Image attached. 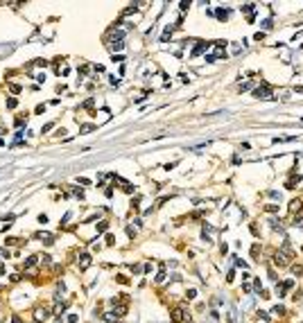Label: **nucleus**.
Segmentation results:
<instances>
[{"instance_id":"c756f323","label":"nucleus","mask_w":303,"mask_h":323,"mask_svg":"<svg viewBox=\"0 0 303 323\" xmlns=\"http://www.w3.org/2000/svg\"><path fill=\"white\" fill-rule=\"evenodd\" d=\"M9 91H12V95H21L23 86H18V84H12V86H9Z\"/></svg>"},{"instance_id":"423d86ee","label":"nucleus","mask_w":303,"mask_h":323,"mask_svg":"<svg viewBox=\"0 0 303 323\" xmlns=\"http://www.w3.org/2000/svg\"><path fill=\"white\" fill-rule=\"evenodd\" d=\"M224 50H226V43H224V41H217V43H215V50H213L211 56H213L215 61H217V59H226V52H224Z\"/></svg>"},{"instance_id":"de8ad7c7","label":"nucleus","mask_w":303,"mask_h":323,"mask_svg":"<svg viewBox=\"0 0 303 323\" xmlns=\"http://www.w3.org/2000/svg\"><path fill=\"white\" fill-rule=\"evenodd\" d=\"M66 321H68V323H77V321H79V316H77V314H70Z\"/></svg>"},{"instance_id":"6e6d98bb","label":"nucleus","mask_w":303,"mask_h":323,"mask_svg":"<svg viewBox=\"0 0 303 323\" xmlns=\"http://www.w3.org/2000/svg\"><path fill=\"white\" fill-rule=\"evenodd\" d=\"M59 323H61V321H59Z\"/></svg>"},{"instance_id":"393cba45","label":"nucleus","mask_w":303,"mask_h":323,"mask_svg":"<svg viewBox=\"0 0 303 323\" xmlns=\"http://www.w3.org/2000/svg\"><path fill=\"white\" fill-rule=\"evenodd\" d=\"M258 321H262V323H271L269 314H267V312H260V310H258Z\"/></svg>"},{"instance_id":"aec40b11","label":"nucleus","mask_w":303,"mask_h":323,"mask_svg":"<svg viewBox=\"0 0 303 323\" xmlns=\"http://www.w3.org/2000/svg\"><path fill=\"white\" fill-rule=\"evenodd\" d=\"M70 192H72V197H75V199H79V201H84V190H82V188H72Z\"/></svg>"},{"instance_id":"1a4fd4ad","label":"nucleus","mask_w":303,"mask_h":323,"mask_svg":"<svg viewBox=\"0 0 303 323\" xmlns=\"http://www.w3.org/2000/svg\"><path fill=\"white\" fill-rule=\"evenodd\" d=\"M301 181H303V176H301V174H290V179L285 181V188H290V190H292V188H296Z\"/></svg>"},{"instance_id":"c03bdc74","label":"nucleus","mask_w":303,"mask_h":323,"mask_svg":"<svg viewBox=\"0 0 303 323\" xmlns=\"http://www.w3.org/2000/svg\"><path fill=\"white\" fill-rule=\"evenodd\" d=\"M197 296V289H188L186 291V298H195Z\"/></svg>"},{"instance_id":"f704fd0d","label":"nucleus","mask_w":303,"mask_h":323,"mask_svg":"<svg viewBox=\"0 0 303 323\" xmlns=\"http://www.w3.org/2000/svg\"><path fill=\"white\" fill-rule=\"evenodd\" d=\"M88 72H91V68H88V66H82V68H79V77H86Z\"/></svg>"},{"instance_id":"f257e3e1","label":"nucleus","mask_w":303,"mask_h":323,"mask_svg":"<svg viewBox=\"0 0 303 323\" xmlns=\"http://www.w3.org/2000/svg\"><path fill=\"white\" fill-rule=\"evenodd\" d=\"M294 258V251H292V244H290V240H285L283 242V246L278 249V253L274 255V262L278 264V267H285V264H290V260Z\"/></svg>"},{"instance_id":"3c124183","label":"nucleus","mask_w":303,"mask_h":323,"mask_svg":"<svg viewBox=\"0 0 303 323\" xmlns=\"http://www.w3.org/2000/svg\"><path fill=\"white\" fill-rule=\"evenodd\" d=\"M7 244H21V240H18V237H9Z\"/></svg>"},{"instance_id":"4be33fe9","label":"nucleus","mask_w":303,"mask_h":323,"mask_svg":"<svg viewBox=\"0 0 303 323\" xmlns=\"http://www.w3.org/2000/svg\"><path fill=\"white\" fill-rule=\"evenodd\" d=\"M267 197L271 199V201H278V203H281V199H283V194H281V192H276V190H271V192H267Z\"/></svg>"},{"instance_id":"ea45409f","label":"nucleus","mask_w":303,"mask_h":323,"mask_svg":"<svg viewBox=\"0 0 303 323\" xmlns=\"http://www.w3.org/2000/svg\"><path fill=\"white\" fill-rule=\"evenodd\" d=\"M127 235L129 237H136V226H127Z\"/></svg>"},{"instance_id":"b1692460","label":"nucleus","mask_w":303,"mask_h":323,"mask_svg":"<svg viewBox=\"0 0 303 323\" xmlns=\"http://www.w3.org/2000/svg\"><path fill=\"white\" fill-rule=\"evenodd\" d=\"M163 280H165V267H161V269H158V273H156V285H161Z\"/></svg>"},{"instance_id":"412c9836","label":"nucleus","mask_w":303,"mask_h":323,"mask_svg":"<svg viewBox=\"0 0 303 323\" xmlns=\"http://www.w3.org/2000/svg\"><path fill=\"white\" fill-rule=\"evenodd\" d=\"M104 321H107V323H118L116 312H107V314H104Z\"/></svg>"},{"instance_id":"2f4dec72","label":"nucleus","mask_w":303,"mask_h":323,"mask_svg":"<svg viewBox=\"0 0 303 323\" xmlns=\"http://www.w3.org/2000/svg\"><path fill=\"white\" fill-rule=\"evenodd\" d=\"M231 50H233V54H240V50H242V45L235 41V43H231Z\"/></svg>"},{"instance_id":"39448f33","label":"nucleus","mask_w":303,"mask_h":323,"mask_svg":"<svg viewBox=\"0 0 303 323\" xmlns=\"http://www.w3.org/2000/svg\"><path fill=\"white\" fill-rule=\"evenodd\" d=\"M292 287H294V280H283V282H278V285H276V296L283 298Z\"/></svg>"},{"instance_id":"ddd939ff","label":"nucleus","mask_w":303,"mask_h":323,"mask_svg":"<svg viewBox=\"0 0 303 323\" xmlns=\"http://www.w3.org/2000/svg\"><path fill=\"white\" fill-rule=\"evenodd\" d=\"M301 208H303L301 199H294V201H290V213H292V215H299V213H301Z\"/></svg>"},{"instance_id":"bb28decb","label":"nucleus","mask_w":303,"mask_h":323,"mask_svg":"<svg viewBox=\"0 0 303 323\" xmlns=\"http://www.w3.org/2000/svg\"><path fill=\"white\" fill-rule=\"evenodd\" d=\"M95 219H102V215H100V213H91V215H88V217H86L84 222L88 224V222H95Z\"/></svg>"},{"instance_id":"a211bd4d","label":"nucleus","mask_w":303,"mask_h":323,"mask_svg":"<svg viewBox=\"0 0 303 323\" xmlns=\"http://www.w3.org/2000/svg\"><path fill=\"white\" fill-rule=\"evenodd\" d=\"M23 122H27V113H18V115H16V127H18V129L25 127Z\"/></svg>"},{"instance_id":"20e7f679","label":"nucleus","mask_w":303,"mask_h":323,"mask_svg":"<svg viewBox=\"0 0 303 323\" xmlns=\"http://www.w3.org/2000/svg\"><path fill=\"white\" fill-rule=\"evenodd\" d=\"M50 316V307H43V305H36L32 310V319L34 323H45V319Z\"/></svg>"},{"instance_id":"4468645a","label":"nucleus","mask_w":303,"mask_h":323,"mask_svg":"<svg viewBox=\"0 0 303 323\" xmlns=\"http://www.w3.org/2000/svg\"><path fill=\"white\" fill-rule=\"evenodd\" d=\"M36 264H39V255H30V258L25 260L23 269H32V267H36Z\"/></svg>"},{"instance_id":"603ef678","label":"nucleus","mask_w":303,"mask_h":323,"mask_svg":"<svg viewBox=\"0 0 303 323\" xmlns=\"http://www.w3.org/2000/svg\"><path fill=\"white\" fill-rule=\"evenodd\" d=\"M77 181H79L82 185H91V181H88V179H84V176H79V179H77Z\"/></svg>"},{"instance_id":"58836bf2","label":"nucleus","mask_w":303,"mask_h":323,"mask_svg":"<svg viewBox=\"0 0 303 323\" xmlns=\"http://www.w3.org/2000/svg\"><path fill=\"white\" fill-rule=\"evenodd\" d=\"M93 104H95V102H93V100H86V102H84V104H82V106H84V109H88V111H93Z\"/></svg>"},{"instance_id":"5701e85b","label":"nucleus","mask_w":303,"mask_h":323,"mask_svg":"<svg viewBox=\"0 0 303 323\" xmlns=\"http://www.w3.org/2000/svg\"><path fill=\"white\" fill-rule=\"evenodd\" d=\"M251 258H253V260H260V246H258V244L251 246Z\"/></svg>"},{"instance_id":"f8f14e48","label":"nucleus","mask_w":303,"mask_h":323,"mask_svg":"<svg viewBox=\"0 0 303 323\" xmlns=\"http://www.w3.org/2000/svg\"><path fill=\"white\" fill-rule=\"evenodd\" d=\"M206 50H208V43H204V41H199V43H197V45L192 47V52H190V54H192V56H199V54H204Z\"/></svg>"},{"instance_id":"c85d7f7f","label":"nucleus","mask_w":303,"mask_h":323,"mask_svg":"<svg viewBox=\"0 0 303 323\" xmlns=\"http://www.w3.org/2000/svg\"><path fill=\"white\" fill-rule=\"evenodd\" d=\"M16 106H18V100H16V97H9V100H7V109H12V111H14Z\"/></svg>"},{"instance_id":"37998d69","label":"nucleus","mask_w":303,"mask_h":323,"mask_svg":"<svg viewBox=\"0 0 303 323\" xmlns=\"http://www.w3.org/2000/svg\"><path fill=\"white\" fill-rule=\"evenodd\" d=\"M251 289H253V287H251V285H249V282H242V291H244V294H249Z\"/></svg>"},{"instance_id":"7ed1b4c3","label":"nucleus","mask_w":303,"mask_h":323,"mask_svg":"<svg viewBox=\"0 0 303 323\" xmlns=\"http://www.w3.org/2000/svg\"><path fill=\"white\" fill-rule=\"evenodd\" d=\"M170 319H172V323H183V321L190 323V314L186 312V307H183V305L172 307V312H170Z\"/></svg>"},{"instance_id":"09e8293b","label":"nucleus","mask_w":303,"mask_h":323,"mask_svg":"<svg viewBox=\"0 0 303 323\" xmlns=\"http://www.w3.org/2000/svg\"><path fill=\"white\" fill-rule=\"evenodd\" d=\"M52 127H54V122H50V125H45V127H43V129H41V134H48V131H50V129H52Z\"/></svg>"},{"instance_id":"473e14b6","label":"nucleus","mask_w":303,"mask_h":323,"mask_svg":"<svg viewBox=\"0 0 303 323\" xmlns=\"http://www.w3.org/2000/svg\"><path fill=\"white\" fill-rule=\"evenodd\" d=\"M120 188L125 190V192H134V185H131V183H127V181H125V183H120Z\"/></svg>"},{"instance_id":"cd10ccee","label":"nucleus","mask_w":303,"mask_h":323,"mask_svg":"<svg viewBox=\"0 0 303 323\" xmlns=\"http://www.w3.org/2000/svg\"><path fill=\"white\" fill-rule=\"evenodd\" d=\"M251 86H253V84H251V81H242V84H240V86H238V91H240V93H244V91H249Z\"/></svg>"},{"instance_id":"6e6552de","label":"nucleus","mask_w":303,"mask_h":323,"mask_svg":"<svg viewBox=\"0 0 303 323\" xmlns=\"http://www.w3.org/2000/svg\"><path fill=\"white\" fill-rule=\"evenodd\" d=\"M34 237H36V240H41L45 246H52V244H54V235H48L45 231H43V233H36Z\"/></svg>"},{"instance_id":"9d476101","label":"nucleus","mask_w":303,"mask_h":323,"mask_svg":"<svg viewBox=\"0 0 303 323\" xmlns=\"http://www.w3.org/2000/svg\"><path fill=\"white\" fill-rule=\"evenodd\" d=\"M226 323H238V307L229 305V312H226Z\"/></svg>"},{"instance_id":"79ce46f5","label":"nucleus","mask_w":303,"mask_h":323,"mask_svg":"<svg viewBox=\"0 0 303 323\" xmlns=\"http://www.w3.org/2000/svg\"><path fill=\"white\" fill-rule=\"evenodd\" d=\"M235 264H238V267H240V269H249V267H247V262H244V260H240V258H238V260H235Z\"/></svg>"},{"instance_id":"7c9ffc66","label":"nucleus","mask_w":303,"mask_h":323,"mask_svg":"<svg viewBox=\"0 0 303 323\" xmlns=\"http://www.w3.org/2000/svg\"><path fill=\"white\" fill-rule=\"evenodd\" d=\"M292 224L301 228V226H303V213H299V217H294V219H292Z\"/></svg>"},{"instance_id":"c9c22d12","label":"nucleus","mask_w":303,"mask_h":323,"mask_svg":"<svg viewBox=\"0 0 303 323\" xmlns=\"http://www.w3.org/2000/svg\"><path fill=\"white\" fill-rule=\"evenodd\" d=\"M129 271L131 273H143V267H140V264H134V267H129Z\"/></svg>"},{"instance_id":"0eeeda50","label":"nucleus","mask_w":303,"mask_h":323,"mask_svg":"<svg viewBox=\"0 0 303 323\" xmlns=\"http://www.w3.org/2000/svg\"><path fill=\"white\" fill-rule=\"evenodd\" d=\"M77 264H79V269H82V271H86V269L91 267V255H88L86 251H82V253H79V258H77Z\"/></svg>"},{"instance_id":"864d4df0","label":"nucleus","mask_w":303,"mask_h":323,"mask_svg":"<svg viewBox=\"0 0 303 323\" xmlns=\"http://www.w3.org/2000/svg\"><path fill=\"white\" fill-rule=\"evenodd\" d=\"M9 280H12V282H18V280H21V273H14V276L9 278Z\"/></svg>"},{"instance_id":"9b49d317","label":"nucleus","mask_w":303,"mask_h":323,"mask_svg":"<svg viewBox=\"0 0 303 323\" xmlns=\"http://www.w3.org/2000/svg\"><path fill=\"white\" fill-rule=\"evenodd\" d=\"M113 312H116V316H125L127 312H129V305H122V303H113Z\"/></svg>"},{"instance_id":"a18cd8bd","label":"nucleus","mask_w":303,"mask_h":323,"mask_svg":"<svg viewBox=\"0 0 303 323\" xmlns=\"http://www.w3.org/2000/svg\"><path fill=\"white\" fill-rule=\"evenodd\" d=\"M233 278H235V271L231 269L229 273H226V282H233Z\"/></svg>"},{"instance_id":"f03ea898","label":"nucleus","mask_w":303,"mask_h":323,"mask_svg":"<svg viewBox=\"0 0 303 323\" xmlns=\"http://www.w3.org/2000/svg\"><path fill=\"white\" fill-rule=\"evenodd\" d=\"M274 95V88L269 86L267 81H260L258 86H253V97H258V100H267Z\"/></svg>"},{"instance_id":"2eb2a0df","label":"nucleus","mask_w":303,"mask_h":323,"mask_svg":"<svg viewBox=\"0 0 303 323\" xmlns=\"http://www.w3.org/2000/svg\"><path fill=\"white\" fill-rule=\"evenodd\" d=\"M63 294H66V285H63V280H59L57 282V289H54V298L59 301V296H63Z\"/></svg>"},{"instance_id":"e433bc0d","label":"nucleus","mask_w":303,"mask_h":323,"mask_svg":"<svg viewBox=\"0 0 303 323\" xmlns=\"http://www.w3.org/2000/svg\"><path fill=\"white\" fill-rule=\"evenodd\" d=\"M107 226H109L107 222H100V224H97V235H100V233H104V231H107Z\"/></svg>"},{"instance_id":"dca6fc26","label":"nucleus","mask_w":303,"mask_h":323,"mask_svg":"<svg viewBox=\"0 0 303 323\" xmlns=\"http://www.w3.org/2000/svg\"><path fill=\"white\" fill-rule=\"evenodd\" d=\"M229 14H231V9H217V12H215V18H217V21H226Z\"/></svg>"},{"instance_id":"4c0bfd02","label":"nucleus","mask_w":303,"mask_h":323,"mask_svg":"<svg viewBox=\"0 0 303 323\" xmlns=\"http://www.w3.org/2000/svg\"><path fill=\"white\" fill-rule=\"evenodd\" d=\"M271 312H274V314H285V307H283V305H276Z\"/></svg>"},{"instance_id":"f3484780","label":"nucleus","mask_w":303,"mask_h":323,"mask_svg":"<svg viewBox=\"0 0 303 323\" xmlns=\"http://www.w3.org/2000/svg\"><path fill=\"white\" fill-rule=\"evenodd\" d=\"M269 226H271V228L276 231V233H281V235L285 233V228H283V224H281L278 219H269Z\"/></svg>"},{"instance_id":"a19ab883","label":"nucleus","mask_w":303,"mask_h":323,"mask_svg":"<svg viewBox=\"0 0 303 323\" xmlns=\"http://www.w3.org/2000/svg\"><path fill=\"white\" fill-rule=\"evenodd\" d=\"M265 213H278V206H265Z\"/></svg>"},{"instance_id":"72a5a7b5","label":"nucleus","mask_w":303,"mask_h":323,"mask_svg":"<svg viewBox=\"0 0 303 323\" xmlns=\"http://www.w3.org/2000/svg\"><path fill=\"white\" fill-rule=\"evenodd\" d=\"M292 273H299V276H303V267H301V264H292Z\"/></svg>"},{"instance_id":"8fccbe9b","label":"nucleus","mask_w":303,"mask_h":323,"mask_svg":"<svg viewBox=\"0 0 303 323\" xmlns=\"http://www.w3.org/2000/svg\"><path fill=\"white\" fill-rule=\"evenodd\" d=\"M70 217H72V213H66V215H63V219H61V226H63V224H68Z\"/></svg>"},{"instance_id":"a878e982","label":"nucleus","mask_w":303,"mask_h":323,"mask_svg":"<svg viewBox=\"0 0 303 323\" xmlns=\"http://www.w3.org/2000/svg\"><path fill=\"white\" fill-rule=\"evenodd\" d=\"M66 310H68V305H66V303H59V301H57V307H54V312H57V314H63Z\"/></svg>"},{"instance_id":"6ab92c4d","label":"nucleus","mask_w":303,"mask_h":323,"mask_svg":"<svg viewBox=\"0 0 303 323\" xmlns=\"http://www.w3.org/2000/svg\"><path fill=\"white\" fill-rule=\"evenodd\" d=\"M95 129H97V125H91V122H88V125H84L79 129V134H91V131H95Z\"/></svg>"},{"instance_id":"49530a36","label":"nucleus","mask_w":303,"mask_h":323,"mask_svg":"<svg viewBox=\"0 0 303 323\" xmlns=\"http://www.w3.org/2000/svg\"><path fill=\"white\" fill-rule=\"evenodd\" d=\"M107 244H109V246H113V244H116V237H113V235H111V233H109V235H107Z\"/></svg>"},{"instance_id":"5fc2aeb1","label":"nucleus","mask_w":303,"mask_h":323,"mask_svg":"<svg viewBox=\"0 0 303 323\" xmlns=\"http://www.w3.org/2000/svg\"><path fill=\"white\" fill-rule=\"evenodd\" d=\"M12 323H23V321H21V316H18V314H14V316H12Z\"/></svg>"}]
</instances>
